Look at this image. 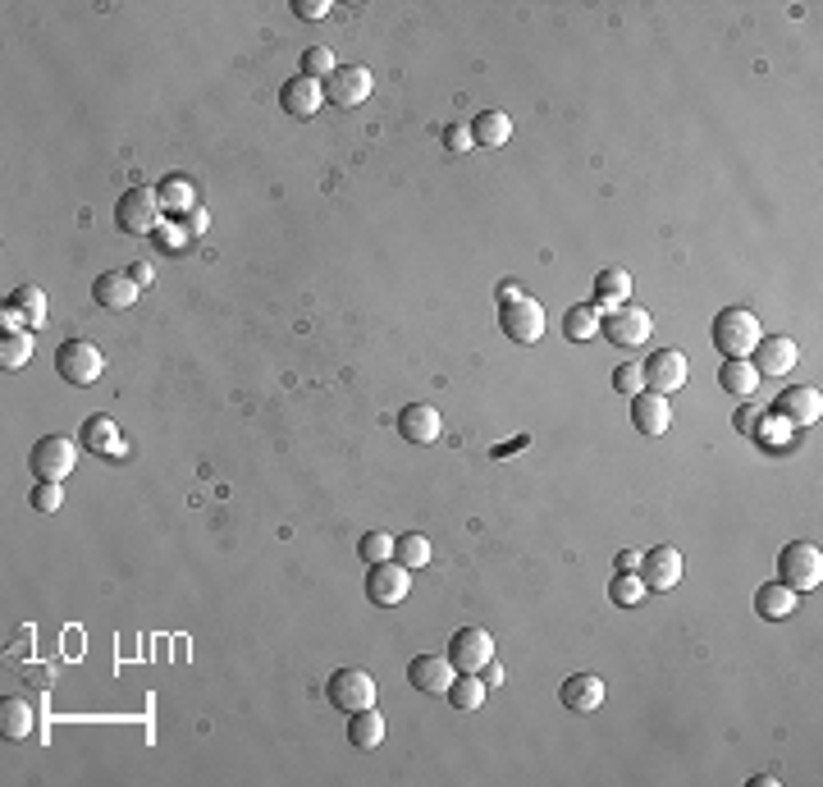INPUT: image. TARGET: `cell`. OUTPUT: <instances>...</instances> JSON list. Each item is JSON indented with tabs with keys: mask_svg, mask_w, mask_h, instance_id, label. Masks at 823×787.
Segmentation results:
<instances>
[{
	"mask_svg": "<svg viewBox=\"0 0 823 787\" xmlns=\"http://www.w3.org/2000/svg\"><path fill=\"white\" fill-rule=\"evenodd\" d=\"M170 221V211H165V202H161V192L155 188H147V184H133L128 192H120V202H115V225L124 229V234H155Z\"/></svg>",
	"mask_w": 823,
	"mask_h": 787,
	"instance_id": "1",
	"label": "cell"
},
{
	"mask_svg": "<svg viewBox=\"0 0 823 787\" xmlns=\"http://www.w3.org/2000/svg\"><path fill=\"white\" fill-rule=\"evenodd\" d=\"M709 335H714V348L723 358H750L755 343H760V316L746 312V308H723L709 325Z\"/></svg>",
	"mask_w": 823,
	"mask_h": 787,
	"instance_id": "2",
	"label": "cell"
},
{
	"mask_svg": "<svg viewBox=\"0 0 823 787\" xmlns=\"http://www.w3.org/2000/svg\"><path fill=\"white\" fill-rule=\"evenodd\" d=\"M777 582L791 590H814L823 582V550L814 540H787L777 550Z\"/></svg>",
	"mask_w": 823,
	"mask_h": 787,
	"instance_id": "3",
	"label": "cell"
},
{
	"mask_svg": "<svg viewBox=\"0 0 823 787\" xmlns=\"http://www.w3.org/2000/svg\"><path fill=\"white\" fill-rule=\"evenodd\" d=\"M55 371H60V380H64V385L87 389V385H97V380H101L105 358H101V348H97V343H87V339H64V343L55 348Z\"/></svg>",
	"mask_w": 823,
	"mask_h": 787,
	"instance_id": "4",
	"label": "cell"
},
{
	"mask_svg": "<svg viewBox=\"0 0 823 787\" xmlns=\"http://www.w3.org/2000/svg\"><path fill=\"white\" fill-rule=\"evenodd\" d=\"M599 335H604L613 348H640L645 339L654 335V316L645 312V308H632V302H622V308L599 312Z\"/></svg>",
	"mask_w": 823,
	"mask_h": 787,
	"instance_id": "5",
	"label": "cell"
},
{
	"mask_svg": "<svg viewBox=\"0 0 823 787\" xmlns=\"http://www.w3.org/2000/svg\"><path fill=\"white\" fill-rule=\"evenodd\" d=\"M329 705L344 710V714H358V710H371L375 705V696H381V683L366 673V669H339L335 677H329Z\"/></svg>",
	"mask_w": 823,
	"mask_h": 787,
	"instance_id": "6",
	"label": "cell"
},
{
	"mask_svg": "<svg viewBox=\"0 0 823 787\" xmlns=\"http://www.w3.org/2000/svg\"><path fill=\"white\" fill-rule=\"evenodd\" d=\"M28 467H33L37 480H64L78 467V445L70 435H41L28 453Z\"/></svg>",
	"mask_w": 823,
	"mask_h": 787,
	"instance_id": "7",
	"label": "cell"
},
{
	"mask_svg": "<svg viewBox=\"0 0 823 787\" xmlns=\"http://www.w3.org/2000/svg\"><path fill=\"white\" fill-rule=\"evenodd\" d=\"M499 325L513 343H540L545 339V308L531 293H522L518 302H503L499 308Z\"/></svg>",
	"mask_w": 823,
	"mask_h": 787,
	"instance_id": "8",
	"label": "cell"
},
{
	"mask_svg": "<svg viewBox=\"0 0 823 787\" xmlns=\"http://www.w3.org/2000/svg\"><path fill=\"white\" fill-rule=\"evenodd\" d=\"M412 590V573L398 559H385V563H371V577H366V600L381 604V609H394L403 604Z\"/></svg>",
	"mask_w": 823,
	"mask_h": 787,
	"instance_id": "9",
	"label": "cell"
},
{
	"mask_svg": "<svg viewBox=\"0 0 823 787\" xmlns=\"http://www.w3.org/2000/svg\"><path fill=\"white\" fill-rule=\"evenodd\" d=\"M371 87H375V78H371L366 64H339V70L325 78V101L344 105V111H358V105L371 97Z\"/></svg>",
	"mask_w": 823,
	"mask_h": 787,
	"instance_id": "10",
	"label": "cell"
},
{
	"mask_svg": "<svg viewBox=\"0 0 823 787\" xmlns=\"http://www.w3.org/2000/svg\"><path fill=\"white\" fill-rule=\"evenodd\" d=\"M449 660L458 673H481L495 660V637H489L485 627H458L449 637Z\"/></svg>",
	"mask_w": 823,
	"mask_h": 787,
	"instance_id": "11",
	"label": "cell"
},
{
	"mask_svg": "<svg viewBox=\"0 0 823 787\" xmlns=\"http://www.w3.org/2000/svg\"><path fill=\"white\" fill-rule=\"evenodd\" d=\"M0 316H5V330H37V325H47V293L37 284H18Z\"/></svg>",
	"mask_w": 823,
	"mask_h": 787,
	"instance_id": "12",
	"label": "cell"
},
{
	"mask_svg": "<svg viewBox=\"0 0 823 787\" xmlns=\"http://www.w3.org/2000/svg\"><path fill=\"white\" fill-rule=\"evenodd\" d=\"M640 371H645V389H654V393H677L686 385V376H691V366H686L677 348H659V353L640 362Z\"/></svg>",
	"mask_w": 823,
	"mask_h": 787,
	"instance_id": "13",
	"label": "cell"
},
{
	"mask_svg": "<svg viewBox=\"0 0 823 787\" xmlns=\"http://www.w3.org/2000/svg\"><path fill=\"white\" fill-rule=\"evenodd\" d=\"M207 225H211V215H207L202 207H192V211H184V215H170V221L155 229V243H161L170 257H184V252L192 248V238L207 234Z\"/></svg>",
	"mask_w": 823,
	"mask_h": 787,
	"instance_id": "14",
	"label": "cell"
},
{
	"mask_svg": "<svg viewBox=\"0 0 823 787\" xmlns=\"http://www.w3.org/2000/svg\"><path fill=\"white\" fill-rule=\"evenodd\" d=\"M773 417H783L787 426H814L823 417V393L814 385H796V389H783L773 403Z\"/></svg>",
	"mask_w": 823,
	"mask_h": 787,
	"instance_id": "15",
	"label": "cell"
},
{
	"mask_svg": "<svg viewBox=\"0 0 823 787\" xmlns=\"http://www.w3.org/2000/svg\"><path fill=\"white\" fill-rule=\"evenodd\" d=\"M453 677H458V669H453L449 654H416V660L408 664V683L416 691H426V696H449Z\"/></svg>",
	"mask_w": 823,
	"mask_h": 787,
	"instance_id": "16",
	"label": "cell"
},
{
	"mask_svg": "<svg viewBox=\"0 0 823 787\" xmlns=\"http://www.w3.org/2000/svg\"><path fill=\"white\" fill-rule=\"evenodd\" d=\"M640 582L645 590H673L682 582V554L673 550V545H654V550L640 554Z\"/></svg>",
	"mask_w": 823,
	"mask_h": 787,
	"instance_id": "17",
	"label": "cell"
},
{
	"mask_svg": "<svg viewBox=\"0 0 823 787\" xmlns=\"http://www.w3.org/2000/svg\"><path fill=\"white\" fill-rule=\"evenodd\" d=\"M279 105H284V115H294V120H311L325 105V83L316 78H307V74H294L284 87H279Z\"/></svg>",
	"mask_w": 823,
	"mask_h": 787,
	"instance_id": "18",
	"label": "cell"
},
{
	"mask_svg": "<svg viewBox=\"0 0 823 787\" xmlns=\"http://www.w3.org/2000/svg\"><path fill=\"white\" fill-rule=\"evenodd\" d=\"M632 422L640 435H669V426H673L669 393H654V389L632 393Z\"/></svg>",
	"mask_w": 823,
	"mask_h": 787,
	"instance_id": "19",
	"label": "cell"
},
{
	"mask_svg": "<svg viewBox=\"0 0 823 787\" xmlns=\"http://www.w3.org/2000/svg\"><path fill=\"white\" fill-rule=\"evenodd\" d=\"M439 430H444V417H439V408H431V403H408L403 412H398V435H403L408 445H435Z\"/></svg>",
	"mask_w": 823,
	"mask_h": 787,
	"instance_id": "20",
	"label": "cell"
},
{
	"mask_svg": "<svg viewBox=\"0 0 823 787\" xmlns=\"http://www.w3.org/2000/svg\"><path fill=\"white\" fill-rule=\"evenodd\" d=\"M138 284L128 279V271H105V275H97V284H92V298H97V308L101 312H128L133 302H138Z\"/></svg>",
	"mask_w": 823,
	"mask_h": 787,
	"instance_id": "21",
	"label": "cell"
},
{
	"mask_svg": "<svg viewBox=\"0 0 823 787\" xmlns=\"http://www.w3.org/2000/svg\"><path fill=\"white\" fill-rule=\"evenodd\" d=\"M78 445L92 458H120L124 453V430H120V422H110V417H101V412H97V417L83 422Z\"/></svg>",
	"mask_w": 823,
	"mask_h": 787,
	"instance_id": "22",
	"label": "cell"
},
{
	"mask_svg": "<svg viewBox=\"0 0 823 787\" xmlns=\"http://www.w3.org/2000/svg\"><path fill=\"white\" fill-rule=\"evenodd\" d=\"M755 371L760 376H787V371L800 362V353H796V343L787 339V335H773V339H760L755 343Z\"/></svg>",
	"mask_w": 823,
	"mask_h": 787,
	"instance_id": "23",
	"label": "cell"
},
{
	"mask_svg": "<svg viewBox=\"0 0 823 787\" xmlns=\"http://www.w3.org/2000/svg\"><path fill=\"white\" fill-rule=\"evenodd\" d=\"M559 701H563L572 714H595L599 701H604V683H599L595 673H572L568 683L559 687Z\"/></svg>",
	"mask_w": 823,
	"mask_h": 787,
	"instance_id": "24",
	"label": "cell"
},
{
	"mask_svg": "<svg viewBox=\"0 0 823 787\" xmlns=\"http://www.w3.org/2000/svg\"><path fill=\"white\" fill-rule=\"evenodd\" d=\"M755 614H760L764 623H783V619H791L796 614V590L791 586H783V582H764L760 590H755Z\"/></svg>",
	"mask_w": 823,
	"mask_h": 787,
	"instance_id": "25",
	"label": "cell"
},
{
	"mask_svg": "<svg viewBox=\"0 0 823 787\" xmlns=\"http://www.w3.org/2000/svg\"><path fill=\"white\" fill-rule=\"evenodd\" d=\"M33 728H37L33 701H24V696H5V701H0V733L10 741H24V737H33Z\"/></svg>",
	"mask_w": 823,
	"mask_h": 787,
	"instance_id": "26",
	"label": "cell"
},
{
	"mask_svg": "<svg viewBox=\"0 0 823 787\" xmlns=\"http://www.w3.org/2000/svg\"><path fill=\"white\" fill-rule=\"evenodd\" d=\"M719 385H723L727 393H737V399L746 403L750 393L760 389V371H755L750 358H723V366H719Z\"/></svg>",
	"mask_w": 823,
	"mask_h": 787,
	"instance_id": "27",
	"label": "cell"
},
{
	"mask_svg": "<svg viewBox=\"0 0 823 787\" xmlns=\"http://www.w3.org/2000/svg\"><path fill=\"white\" fill-rule=\"evenodd\" d=\"M632 298V275L627 271H599L595 275V298H590V308L599 312H609V308H622V302Z\"/></svg>",
	"mask_w": 823,
	"mask_h": 787,
	"instance_id": "28",
	"label": "cell"
},
{
	"mask_svg": "<svg viewBox=\"0 0 823 787\" xmlns=\"http://www.w3.org/2000/svg\"><path fill=\"white\" fill-rule=\"evenodd\" d=\"M348 741H352V747H358V751H375V747H381V741H385V719H381V710H358V714H352L348 719Z\"/></svg>",
	"mask_w": 823,
	"mask_h": 787,
	"instance_id": "29",
	"label": "cell"
},
{
	"mask_svg": "<svg viewBox=\"0 0 823 787\" xmlns=\"http://www.w3.org/2000/svg\"><path fill=\"white\" fill-rule=\"evenodd\" d=\"M472 138H476V147H503L508 138H513V120H508L503 111H481L472 120Z\"/></svg>",
	"mask_w": 823,
	"mask_h": 787,
	"instance_id": "30",
	"label": "cell"
},
{
	"mask_svg": "<svg viewBox=\"0 0 823 787\" xmlns=\"http://www.w3.org/2000/svg\"><path fill=\"white\" fill-rule=\"evenodd\" d=\"M485 677L481 673H458L453 677V687H449V705L453 710H462V714H472V710H481L485 705Z\"/></svg>",
	"mask_w": 823,
	"mask_h": 787,
	"instance_id": "31",
	"label": "cell"
},
{
	"mask_svg": "<svg viewBox=\"0 0 823 787\" xmlns=\"http://www.w3.org/2000/svg\"><path fill=\"white\" fill-rule=\"evenodd\" d=\"M155 192H161V202H165V211L170 215H184V211H192L197 202H192V184H188V174H165L161 184H155Z\"/></svg>",
	"mask_w": 823,
	"mask_h": 787,
	"instance_id": "32",
	"label": "cell"
},
{
	"mask_svg": "<svg viewBox=\"0 0 823 787\" xmlns=\"http://www.w3.org/2000/svg\"><path fill=\"white\" fill-rule=\"evenodd\" d=\"M394 559L408 567V573H416V567H426L431 559H435V550H431V540L421 536V532H408V536H398L394 540Z\"/></svg>",
	"mask_w": 823,
	"mask_h": 787,
	"instance_id": "33",
	"label": "cell"
},
{
	"mask_svg": "<svg viewBox=\"0 0 823 787\" xmlns=\"http://www.w3.org/2000/svg\"><path fill=\"white\" fill-rule=\"evenodd\" d=\"M595 330H599V308H590V302H576V308H568V316H563V335H568L572 343L595 339Z\"/></svg>",
	"mask_w": 823,
	"mask_h": 787,
	"instance_id": "34",
	"label": "cell"
},
{
	"mask_svg": "<svg viewBox=\"0 0 823 787\" xmlns=\"http://www.w3.org/2000/svg\"><path fill=\"white\" fill-rule=\"evenodd\" d=\"M28 358H33V335L28 330H5V339H0V366L18 371Z\"/></svg>",
	"mask_w": 823,
	"mask_h": 787,
	"instance_id": "35",
	"label": "cell"
},
{
	"mask_svg": "<svg viewBox=\"0 0 823 787\" xmlns=\"http://www.w3.org/2000/svg\"><path fill=\"white\" fill-rule=\"evenodd\" d=\"M335 70H339V60H335V51H329V47H307V51H302V70H298V74L325 83Z\"/></svg>",
	"mask_w": 823,
	"mask_h": 787,
	"instance_id": "36",
	"label": "cell"
},
{
	"mask_svg": "<svg viewBox=\"0 0 823 787\" xmlns=\"http://www.w3.org/2000/svg\"><path fill=\"white\" fill-rule=\"evenodd\" d=\"M640 596H645V582H640V573H618V577L609 582V600H613L618 609H632V604H640Z\"/></svg>",
	"mask_w": 823,
	"mask_h": 787,
	"instance_id": "37",
	"label": "cell"
},
{
	"mask_svg": "<svg viewBox=\"0 0 823 787\" xmlns=\"http://www.w3.org/2000/svg\"><path fill=\"white\" fill-rule=\"evenodd\" d=\"M358 554L366 559V567H371V563L394 559V536H385V532H366V536L358 540Z\"/></svg>",
	"mask_w": 823,
	"mask_h": 787,
	"instance_id": "38",
	"label": "cell"
},
{
	"mask_svg": "<svg viewBox=\"0 0 823 787\" xmlns=\"http://www.w3.org/2000/svg\"><path fill=\"white\" fill-rule=\"evenodd\" d=\"M60 504H64L60 480H37V490H33V509H37V513H55Z\"/></svg>",
	"mask_w": 823,
	"mask_h": 787,
	"instance_id": "39",
	"label": "cell"
},
{
	"mask_svg": "<svg viewBox=\"0 0 823 787\" xmlns=\"http://www.w3.org/2000/svg\"><path fill=\"white\" fill-rule=\"evenodd\" d=\"M613 389H618V393H640V389H645L640 362H622V366L613 371Z\"/></svg>",
	"mask_w": 823,
	"mask_h": 787,
	"instance_id": "40",
	"label": "cell"
},
{
	"mask_svg": "<svg viewBox=\"0 0 823 787\" xmlns=\"http://www.w3.org/2000/svg\"><path fill=\"white\" fill-rule=\"evenodd\" d=\"M444 147L453 151V157H462V151H472L476 138H472V124H449L444 128Z\"/></svg>",
	"mask_w": 823,
	"mask_h": 787,
	"instance_id": "41",
	"label": "cell"
},
{
	"mask_svg": "<svg viewBox=\"0 0 823 787\" xmlns=\"http://www.w3.org/2000/svg\"><path fill=\"white\" fill-rule=\"evenodd\" d=\"M760 417H764V412H760V408H755V403L746 399V403L737 408V417H732V422H737V430H741V435H755V426H760Z\"/></svg>",
	"mask_w": 823,
	"mask_h": 787,
	"instance_id": "42",
	"label": "cell"
},
{
	"mask_svg": "<svg viewBox=\"0 0 823 787\" xmlns=\"http://www.w3.org/2000/svg\"><path fill=\"white\" fill-rule=\"evenodd\" d=\"M294 14L307 18V24H311V18H325L329 14V0H294Z\"/></svg>",
	"mask_w": 823,
	"mask_h": 787,
	"instance_id": "43",
	"label": "cell"
},
{
	"mask_svg": "<svg viewBox=\"0 0 823 787\" xmlns=\"http://www.w3.org/2000/svg\"><path fill=\"white\" fill-rule=\"evenodd\" d=\"M128 279H133V284H138V289H147V284L155 279V271L147 266V261H133V266H128Z\"/></svg>",
	"mask_w": 823,
	"mask_h": 787,
	"instance_id": "44",
	"label": "cell"
},
{
	"mask_svg": "<svg viewBox=\"0 0 823 787\" xmlns=\"http://www.w3.org/2000/svg\"><path fill=\"white\" fill-rule=\"evenodd\" d=\"M522 293H526V289H522L518 279H503V284H499V308H503V302H518Z\"/></svg>",
	"mask_w": 823,
	"mask_h": 787,
	"instance_id": "45",
	"label": "cell"
},
{
	"mask_svg": "<svg viewBox=\"0 0 823 787\" xmlns=\"http://www.w3.org/2000/svg\"><path fill=\"white\" fill-rule=\"evenodd\" d=\"M613 563H618V573H636V567H640V554H636V550H622Z\"/></svg>",
	"mask_w": 823,
	"mask_h": 787,
	"instance_id": "46",
	"label": "cell"
},
{
	"mask_svg": "<svg viewBox=\"0 0 823 787\" xmlns=\"http://www.w3.org/2000/svg\"><path fill=\"white\" fill-rule=\"evenodd\" d=\"M481 673H485V687H503V664H495V660H489V664H485Z\"/></svg>",
	"mask_w": 823,
	"mask_h": 787,
	"instance_id": "47",
	"label": "cell"
}]
</instances>
